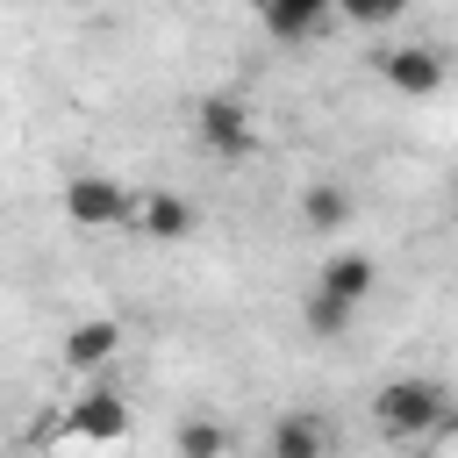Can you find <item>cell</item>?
<instances>
[{
  "mask_svg": "<svg viewBox=\"0 0 458 458\" xmlns=\"http://www.w3.org/2000/svg\"><path fill=\"white\" fill-rule=\"evenodd\" d=\"M301 322H308V336H315V344H344V336H351V322H358V301H336V293L308 286Z\"/></svg>",
  "mask_w": 458,
  "mask_h": 458,
  "instance_id": "10",
  "label": "cell"
},
{
  "mask_svg": "<svg viewBox=\"0 0 458 458\" xmlns=\"http://www.w3.org/2000/svg\"><path fill=\"white\" fill-rule=\"evenodd\" d=\"M193 129H200V143H208L215 157H250V150H258V122H250V107H243L236 93H208V100L193 107Z\"/></svg>",
  "mask_w": 458,
  "mask_h": 458,
  "instance_id": "3",
  "label": "cell"
},
{
  "mask_svg": "<svg viewBox=\"0 0 458 458\" xmlns=\"http://www.w3.org/2000/svg\"><path fill=\"white\" fill-rule=\"evenodd\" d=\"M57 351H64V365H72V372H107V365H114V351H122V322H114V315H86V322H72V329H64V344H57Z\"/></svg>",
  "mask_w": 458,
  "mask_h": 458,
  "instance_id": "6",
  "label": "cell"
},
{
  "mask_svg": "<svg viewBox=\"0 0 458 458\" xmlns=\"http://www.w3.org/2000/svg\"><path fill=\"white\" fill-rule=\"evenodd\" d=\"M179 451H186V458H222V451H229V429H222V422H186V429H179Z\"/></svg>",
  "mask_w": 458,
  "mask_h": 458,
  "instance_id": "14",
  "label": "cell"
},
{
  "mask_svg": "<svg viewBox=\"0 0 458 458\" xmlns=\"http://www.w3.org/2000/svg\"><path fill=\"white\" fill-rule=\"evenodd\" d=\"M7 7H36V0H7Z\"/></svg>",
  "mask_w": 458,
  "mask_h": 458,
  "instance_id": "15",
  "label": "cell"
},
{
  "mask_svg": "<svg viewBox=\"0 0 458 458\" xmlns=\"http://www.w3.org/2000/svg\"><path fill=\"white\" fill-rule=\"evenodd\" d=\"M344 21H358V29H386V21H401V7L408 0H329Z\"/></svg>",
  "mask_w": 458,
  "mask_h": 458,
  "instance_id": "13",
  "label": "cell"
},
{
  "mask_svg": "<svg viewBox=\"0 0 458 458\" xmlns=\"http://www.w3.org/2000/svg\"><path fill=\"white\" fill-rule=\"evenodd\" d=\"M379 79H386L401 100H429V93H444V50H437V43L379 50Z\"/></svg>",
  "mask_w": 458,
  "mask_h": 458,
  "instance_id": "4",
  "label": "cell"
},
{
  "mask_svg": "<svg viewBox=\"0 0 458 458\" xmlns=\"http://www.w3.org/2000/svg\"><path fill=\"white\" fill-rule=\"evenodd\" d=\"M315 286L336 293V301H365L379 286V265H372V250H329L322 272H315Z\"/></svg>",
  "mask_w": 458,
  "mask_h": 458,
  "instance_id": "9",
  "label": "cell"
},
{
  "mask_svg": "<svg viewBox=\"0 0 458 458\" xmlns=\"http://www.w3.org/2000/svg\"><path fill=\"white\" fill-rule=\"evenodd\" d=\"M272 451H279V458H322V451H329V429H322L315 415H279V422H272Z\"/></svg>",
  "mask_w": 458,
  "mask_h": 458,
  "instance_id": "12",
  "label": "cell"
},
{
  "mask_svg": "<svg viewBox=\"0 0 458 458\" xmlns=\"http://www.w3.org/2000/svg\"><path fill=\"white\" fill-rule=\"evenodd\" d=\"M72 429H79V437H100V444L122 437V429H129V401H122V386H93V394L79 401Z\"/></svg>",
  "mask_w": 458,
  "mask_h": 458,
  "instance_id": "11",
  "label": "cell"
},
{
  "mask_svg": "<svg viewBox=\"0 0 458 458\" xmlns=\"http://www.w3.org/2000/svg\"><path fill=\"white\" fill-rule=\"evenodd\" d=\"M57 208H64V222H72V229H129L136 193H129L114 172H72V179H64V193H57Z\"/></svg>",
  "mask_w": 458,
  "mask_h": 458,
  "instance_id": "2",
  "label": "cell"
},
{
  "mask_svg": "<svg viewBox=\"0 0 458 458\" xmlns=\"http://www.w3.org/2000/svg\"><path fill=\"white\" fill-rule=\"evenodd\" d=\"M72 7H100V0H72Z\"/></svg>",
  "mask_w": 458,
  "mask_h": 458,
  "instance_id": "16",
  "label": "cell"
},
{
  "mask_svg": "<svg viewBox=\"0 0 458 458\" xmlns=\"http://www.w3.org/2000/svg\"><path fill=\"white\" fill-rule=\"evenodd\" d=\"M444 415H451V394H444V379H422V372L386 379V386L372 394V422H379L386 444H422Z\"/></svg>",
  "mask_w": 458,
  "mask_h": 458,
  "instance_id": "1",
  "label": "cell"
},
{
  "mask_svg": "<svg viewBox=\"0 0 458 458\" xmlns=\"http://www.w3.org/2000/svg\"><path fill=\"white\" fill-rule=\"evenodd\" d=\"M129 229L136 236H150V243H179V236H193V200L186 193H136V208H129Z\"/></svg>",
  "mask_w": 458,
  "mask_h": 458,
  "instance_id": "5",
  "label": "cell"
},
{
  "mask_svg": "<svg viewBox=\"0 0 458 458\" xmlns=\"http://www.w3.org/2000/svg\"><path fill=\"white\" fill-rule=\"evenodd\" d=\"M329 21H336L329 0H265V29H272V43H315Z\"/></svg>",
  "mask_w": 458,
  "mask_h": 458,
  "instance_id": "8",
  "label": "cell"
},
{
  "mask_svg": "<svg viewBox=\"0 0 458 458\" xmlns=\"http://www.w3.org/2000/svg\"><path fill=\"white\" fill-rule=\"evenodd\" d=\"M351 215H358V193H351L344 179H315V186L301 193V222H308L315 236H344Z\"/></svg>",
  "mask_w": 458,
  "mask_h": 458,
  "instance_id": "7",
  "label": "cell"
}]
</instances>
